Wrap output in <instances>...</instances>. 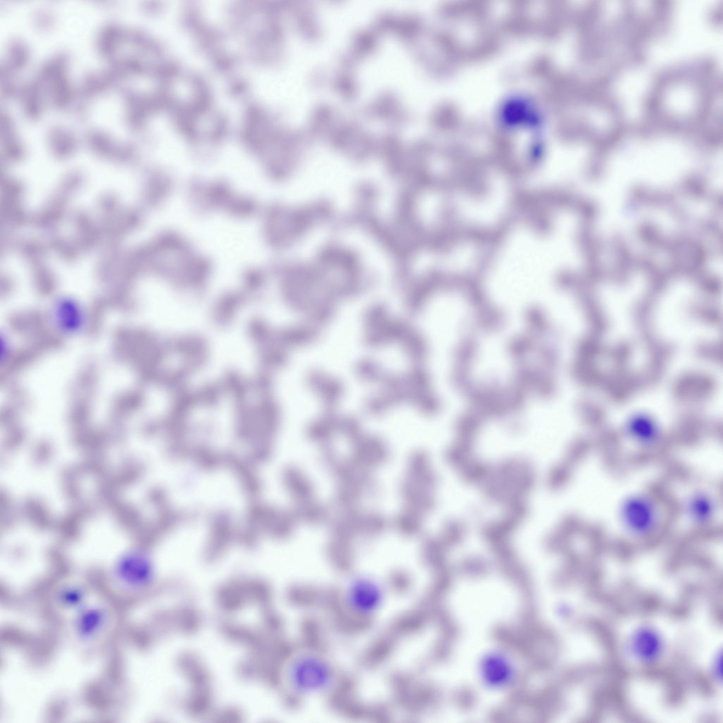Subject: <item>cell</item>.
<instances>
[{
	"instance_id": "7",
	"label": "cell",
	"mask_w": 723,
	"mask_h": 723,
	"mask_svg": "<svg viewBox=\"0 0 723 723\" xmlns=\"http://www.w3.org/2000/svg\"><path fill=\"white\" fill-rule=\"evenodd\" d=\"M628 433L633 440L643 448H651L658 441V432L655 426L647 422L635 421L628 428Z\"/></svg>"
},
{
	"instance_id": "8",
	"label": "cell",
	"mask_w": 723,
	"mask_h": 723,
	"mask_svg": "<svg viewBox=\"0 0 723 723\" xmlns=\"http://www.w3.org/2000/svg\"><path fill=\"white\" fill-rule=\"evenodd\" d=\"M103 621L104 615L99 609L88 610L78 620V632L83 637H89L97 631Z\"/></svg>"
},
{
	"instance_id": "3",
	"label": "cell",
	"mask_w": 723,
	"mask_h": 723,
	"mask_svg": "<svg viewBox=\"0 0 723 723\" xmlns=\"http://www.w3.org/2000/svg\"><path fill=\"white\" fill-rule=\"evenodd\" d=\"M343 604L348 612L361 619L376 615L384 603L385 591L380 583L370 578H357L342 591Z\"/></svg>"
},
{
	"instance_id": "1",
	"label": "cell",
	"mask_w": 723,
	"mask_h": 723,
	"mask_svg": "<svg viewBox=\"0 0 723 723\" xmlns=\"http://www.w3.org/2000/svg\"><path fill=\"white\" fill-rule=\"evenodd\" d=\"M288 667L290 688L301 698L326 695L339 683V670L335 664L328 655L314 647L296 653Z\"/></svg>"
},
{
	"instance_id": "4",
	"label": "cell",
	"mask_w": 723,
	"mask_h": 723,
	"mask_svg": "<svg viewBox=\"0 0 723 723\" xmlns=\"http://www.w3.org/2000/svg\"><path fill=\"white\" fill-rule=\"evenodd\" d=\"M683 511L689 520L697 526L710 525L717 513L715 498L705 490L691 492L683 503Z\"/></svg>"
},
{
	"instance_id": "2",
	"label": "cell",
	"mask_w": 723,
	"mask_h": 723,
	"mask_svg": "<svg viewBox=\"0 0 723 723\" xmlns=\"http://www.w3.org/2000/svg\"><path fill=\"white\" fill-rule=\"evenodd\" d=\"M617 516L628 537L643 539L652 535L660 523V514L653 498L643 492L626 496L620 502Z\"/></svg>"
},
{
	"instance_id": "5",
	"label": "cell",
	"mask_w": 723,
	"mask_h": 723,
	"mask_svg": "<svg viewBox=\"0 0 723 723\" xmlns=\"http://www.w3.org/2000/svg\"><path fill=\"white\" fill-rule=\"evenodd\" d=\"M630 650L638 659L650 661L659 655L662 642L654 631L643 628L633 634L630 642Z\"/></svg>"
},
{
	"instance_id": "6",
	"label": "cell",
	"mask_w": 723,
	"mask_h": 723,
	"mask_svg": "<svg viewBox=\"0 0 723 723\" xmlns=\"http://www.w3.org/2000/svg\"><path fill=\"white\" fill-rule=\"evenodd\" d=\"M127 556L118 566V576L129 587H139L148 579V568L139 558H135L133 556L132 558H130V556Z\"/></svg>"
}]
</instances>
